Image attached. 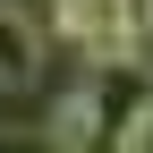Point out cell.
Wrapping results in <instances>:
<instances>
[{
  "instance_id": "7a4b0ae2",
  "label": "cell",
  "mask_w": 153,
  "mask_h": 153,
  "mask_svg": "<svg viewBox=\"0 0 153 153\" xmlns=\"http://www.w3.org/2000/svg\"><path fill=\"white\" fill-rule=\"evenodd\" d=\"M85 85H94V102H102V136H111V153H119V136L153 111V68H145V51H128V60L94 68Z\"/></svg>"
},
{
  "instance_id": "6da1fadb",
  "label": "cell",
  "mask_w": 153,
  "mask_h": 153,
  "mask_svg": "<svg viewBox=\"0 0 153 153\" xmlns=\"http://www.w3.org/2000/svg\"><path fill=\"white\" fill-rule=\"evenodd\" d=\"M51 34L85 51V68H111V60L136 51L128 26H119V0H51Z\"/></svg>"
},
{
  "instance_id": "5b68a950",
  "label": "cell",
  "mask_w": 153,
  "mask_h": 153,
  "mask_svg": "<svg viewBox=\"0 0 153 153\" xmlns=\"http://www.w3.org/2000/svg\"><path fill=\"white\" fill-rule=\"evenodd\" d=\"M119 153H153V111H145V119H136V128L119 136Z\"/></svg>"
},
{
  "instance_id": "277c9868",
  "label": "cell",
  "mask_w": 153,
  "mask_h": 153,
  "mask_svg": "<svg viewBox=\"0 0 153 153\" xmlns=\"http://www.w3.org/2000/svg\"><path fill=\"white\" fill-rule=\"evenodd\" d=\"M119 26H128V43L145 51L153 43V0H119Z\"/></svg>"
},
{
  "instance_id": "3957f363",
  "label": "cell",
  "mask_w": 153,
  "mask_h": 153,
  "mask_svg": "<svg viewBox=\"0 0 153 153\" xmlns=\"http://www.w3.org/2000/svg\"><path fill=\"white\" fill-rule=\"evenodd\" d=\"M43 60H51L43 17H26L17 0H0V94H26L34 76H43Z\"/></svg>"
}]
</instances>
